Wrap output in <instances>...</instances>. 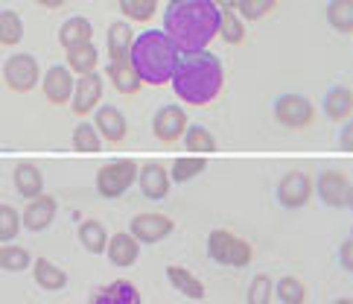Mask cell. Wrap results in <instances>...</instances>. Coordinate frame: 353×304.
<instances>
[{
	"label": "cell",
	"mask_w": 353,
	"mask_h": 304,
	"mask_svg": "<svg viewBox=\"0 0 353 304\" xmlns=\"http://www.w3.org/2000/svg\"><path fill=\"white\" fill-rule=\"evenodd\" d=\"M222 9L213 0H172L163 9V32L181 53L208 50L213 38H219Z\"/></svg>",
	"instance_id": "obj_1"
},
{
	"label": "cell",
	"mask_w": 353,
	"mask_h": 304,
	"mask_svg": "<svg viewBox=\"0 0 353 304\" xmlns=\"http://www.w3.org/2000/svg\"><path fill=\"white\" fill-rule=\"evenodd\" d=\"M172 94L179 103L193 108L213 106L225 91V65L213 50H199V53H181V61L172 76Z\"/></svg>",
	"instance_id": "obj_2"
},
{
	"label": "cell",
	"mask_w": 353,
	"mask_h": 304,
	"mask_svg": "<svg viewBox=\"0 0 353 304\" xmlns=\"http://www.w3.org/2000/svg\"><path fill=\"white\" fill-rule=\"evenodd\" d=\"M129 59H132L137 76L143 79V85L163 88L172 82L175 68H179V61H181V50L175 47V41L163 30L146 27L143 32L134 35Z\"/></svg>",
	"instance_id": "obj_3"
},
{
	"label": "cell",
	"mask_w": 353,
	"mask_h": 304,
	"mask_svg": "<svg viewBox=\"0 0 353 304\" xmlns=\"http://www.w3.org/2000/svg\"><path fill=\"white\" fill-rule=\"evenodd\" d=\"M208 258L219 266H231V269H245L254 258V246L248 240L236 237L228 228H213L208 234Z\"/></svg>",
	"instance_id": "obj_4"
},
{
	"label": "cell",
	"mask_w": 353,
	"mask_h": 304,
	"mask_svg": "<svg viewBox=\"0 0 353 304\" xmlns=\"http://www.w3.org/2000/svg\"><path fill=\"white\" fill-rule=\"evenodd\" d=\"M137 175H141V164L132 158H111L108 164L97 170V193L103 199H120L132 190V184H137Z\"/></svg>",
	"instance_id": "obj_5"
},
{
	"label": "cell",
	"mask_w": 353,
	"mask_h": 304,
	"mask_svg": "<svg viewBox=\"0 0 353 304\" xmlns=\"http://www.w3.org/2000/svg\"><path fill=\"white\" fill-rule=\"evenodd\" d=\"M44 79L41 73V65L39 59H35L32 53H12L6 56L3 61V82L9 91L15 94H30L32 88H39Z\"/></svg>",
	"instance_id": "obj_6"
},
{
	"label": "cell",
	"mask_w": 353,
	"mask_h": 304,
	"mask_svg": "<svg viewBox=\"0 0 353 304\" xmlns=\"http://www.w3.org/2000/svg\"><path fill=\"white\" fill-rule=\"evenodd\" d=\"M272 114H274L277 126L292 129V132L310 129V126L315 123V106H312V99H307L304 94H281L274 99Z\"/></svg>",
	"instance_id": "obj_7"
},
{
	"label": "cell",
	"mask_w": 353,
	"mask_h": 304,
	"mask_svg": "<svg viewBox=\"0 0 353 304\" xmlns=\"http://www.w3.org/2000/svg\"><path fill=\"white\" fill-rule=\"evenodd\" d=\"M187 129H190V117H187L184 106L179 103H170V106H161L152 117V135L155 141H161L163 146H172L184 141Z\"/></svg>",
	"instance_id": "obj_8"
},
{
	"label": "cell",
	"mask_w": 353,
	"mask_h": 304,
	"mask_svg": "<svg viewBox=\"0 0 353 304\" xmlns=\"http://www.w3.org/2000/svg\"><path fill=\"white\" fill-rule=\"evenodd\" d=\"M312 190H315V182L304 170H289L286 175H281V182H277L274 196H277V205L281 208L298 211L312 199Z\"/></svg>",
	"instance_id": "obj_9"
},
{
	"label": "cell",
	"mask_w": 353,
	"mask_h": 304,
	"mask_svg": "<svg viewBox=\"0 0 353 304\" xmlns=\"http://www.w3.org/2000/svg\"><path fill=\"white\" fill-rule=\"evenodd\" d=\"M103 94H105V79L103 73H85L77 76V91H73V103L70 111L79 120H88V114H94L103 106Z\"/></svg>",
	"instance_id": "obj_10"
},
{
	"label": "cell",
	"mask_w": 353,
	"mask_h": 304,
	"mask_svg": "<svg viewBox=\"0 0 353 304\" xmlns=\"http://www.w3.org/2000/svg\"><path fill=\"white\" fill-rule=\"evenodd\" d=\"M73 91H77V73L68 65H53L44 70L41 79V94L50 106H70Z\"/></svg>",
	"instance_id": "obj_11"
},
{
	"label": "cell",
	"mask_w": 353,
	"mask_h": 304,
	"mask_svg": "<svg viewBox=\"0 0 353 304\" xmlns=\"http://www.w3.org/2000/svg\"><path fill=\"white\" fill-rule=\"evenodd\" d=\"M129 231L141 240L143 246H155L161 240H167L175 231V222L167 217V213H155V211H143L132 217L129 222Z\"/></svg>",
	"instance_id": "obj_12"
},
{
	"label": "cell",
	"mask_w": 353,
	"mask_h": 304,
	"mask_svg": "<svg viewBox=\"0 0 353 304\" xmlns=\"http://www.w3.org/2000/svg\"><path fill=\"white\" fill-rule=\"evenodd\" d=\"M347 190H350V179L342 170L327 167L319 173L315 179V193H319L324 208H345L347 205Z\"/></svg>",
	"instance_id": "obj_13"
},
{
	"label": "cell",
	"mask_w": 353,
	"mask_h": 304,
	"mask_svg": "<svg viewBox=\"0 0 353 304\" xmlns=\"http://www.w3.org/2000/svg\"><path fill=\"white\" fill-rule=\"evenodd\" d=\"M137 187L141 193L152 202H161L170 196V187H172V175L170 170L163 167L161 161H143L141 164V175H137Z\"/></svg>",
	"instance_id": "obj_14"
},
{
	"label": "cell",
	"mask_w": 353,
	"mask_h": 304,
	"mask_svg": "<svg viewBox=\"0 0 353 304\" xmlns=\"http://www.w3.org/2000/svg\"><path fill=\"white\" fill-rule=\"evenodd\" d=\"M94 126L103 135V141L111 144V146H120L129 135V123H125V114L117 108V106H99L94 111Z\"/></svg>",
	"instance_id": "obj_15"
},
{
	"label": "cell",
	"mask_w": 353,
	"mask_h": 304,
	"mask_svg": "<svg viewBox=\"0 0 353 304\" xmlns=\"http://www.w3.org/2000/svg\"><path fill=\"white\" fill-rule=\"evenodd\" d=\"M56 211H59V202L56 196H50V193H41V196H35L27 202V208H23V228L32 234H39V231H47L50 225H53L56 220Z\"/></svg>",
	"instance_id": "obj_16"
},
{
	"label": "cell",
	"mask_w": 353,
	"mask_h": 304,
	"mask_svg": "<svg viewBox=\"0 0 353 304\" xmlns=\"http://www.w3.org/2000/svg\"><path fill=\"white\" fill-rule=\"evenodd\" d=\"M321 111H324V117L336 126L347 123L353 117V88H347V85L327 88V94L321 97Z\"/></svg>",
	"instance_id": "obj_17"
},
{
	"label": "cell",
	"mask_w": 353,
	"mask_h": 304,
	"mask_svg": "<svg viewBox=\"0 0 353 304\" xmlns=\"http://www.w3.org/2000/svg\"><path fill=\"white\" fill-rule=\"evenodd\" d=\"M141 246L143 243L132 231H117V234H111L105 255L117 269H129V266H134L137 258H141Z\"/></svg>",
	"instance_id": "obj_18"
},
{
	"label": "cell",
	"mask_w": 353,
	"mask_h": 304,
	"mask_svg": "<svg viewBox=\"0 0 353 304\" xmlns=\"http://www.w3.org/2000/svg\"><path fill=\"white\" fill-rule=\"evenodd\" d=\"M91 304H143V298H141V289L132 281L117 278V281H111L105 287H97L91 296Z\"/></svg>",
	"instance_id": "obj_19"
},
{
	"label": "cell",
	"mask_w": 353,
	"mask_h": 304,
	"mask_svg": "<svg viewBox=\"0 0 353 304\" xmlns=\"http://www.w3.org/2000/svg\"><path fill=\"white\" fill-rule=\"evenodd\" d=\"M134 35L132 32V23L129 21H114L108 23V32H105V47H108V61H125L132 56V44H134Z\"/></svg>",
	"instance_id": "obj_20"
},
{
	"label": "cell",
	"mask_w": 353,
	"mask_h": 304,
	"mask_svg": "<svg viewBox=\"0 0 353 304\" xmlns=\"http://www.w3.org/2000/svg\"><path fill=\"white\" fill-rule=\"evenodd\" d=\"M105 76H108V82L114 85V91L123 94V97H134L143 88V79L137 76L132 59H125V61H108Z\"/></svg>",
	"instance_id": "obj_21"
},
{
	"label": "cell",
	"mask_w": 353,
	"mask_h": 304,
	"mask_svg": "<svg viewBox=\"0 0 353 304\" xmlns=\"http://www.w3.org/2000/svg\"><path fill=\"white\" fill-rule=\"evenodd\" d=\"M12 182H15V190L27 202L44 193V175L39 170V164L32 161H18L15 170H12Z\"/></svg>",
	"instance_id": "obj_22"
},
{
	"label": "cell",
	"mask_w": 353,
	"mask_h": 304,
	"mask_svg": "<svg viewBox=\"0 0 353 304\" xmlns=\"http://www.w3.org/2000/svg\"><path fill=\"white\" fill-rule=\"evenodd\" d=\"M94 41V23L85 15H70L65 23L59 27V44L65 50H77Z\"/></svg>",
	"instance_id": "obj_23"
},
{
	"label": "cell",
	"mask_w": 353,
	"mask_h": 304,
	"mask_svg": "<svg viewBox=\"0 0 353 304\" xmlns=\"http://www.w3.org/2000/svg\"><path fill=\"white\" fill-rule=\"evenodd\" d=\"M167 281H170V287L175 289V293L187 296L190 301H205V296H208L201 278H196L190 269H184V266H175V263L167 266Z\"/></svg>",
	"instance_id": "obj_24"
},
{
	"label": "cell",
	"mask_w": 353,
	"mask_h": 304,
	"mask_svg": "<svg viewBox=\"0 0 353 304\" xmlns=\"http://www.w3.org/2000/svg\"><path fill=\"white\" fill-rule=\"evenodd\" d=\"M32 278H35V284H39L41 289H47V293H59V289H65L68 281H70L68 272L61 269V266H56L50 258H35Z\"/></svg>",
	"instance_id": "obj_25"
},
{
	"label": "cell",
	"mask_w": 353,
	"mask_h": 304,
	"mask_svg": "<svg viewBox=\"0 0 353 304\" xmlns=\"http://www.w3.org/2000/svg\"><path fill=\"white\" fill-rule=\"evenodd\" d=\"M77 237H79V243L82 249L88 251V255H105L108 251V231H105V225L99 222V220H82L79 228H77Z\"/></svg>",
	"instance_id": "obj_26"
},
{
	"label": "cell",
	"mask_w": 353,
	"mask_h": 304,
	"mask_svg": "<svg viewBox=\"0 0 353 304\" xmlns=\"http://www.w3.org/2000/svg\"><path fill=\"white\" fill-rule=\"evenodd\" d=\"M70 144H73V152H82V155H91V152H99L103 149V135L94 126V120H79L73 126V135H70Z\"/></svg>",
	"instance_id": "obj_27"
},
{
	"label": "cell",
	"mask_w": 353,
	"mask_h": 304,
	"mask_svg": "<svg viewBox=\"0 0 353 304\" xmlns=\"http://www.w3.org/2000/svg\"><path fill=\"white\" fill-rule=\"evenodd\" d=\"M324 18L330 23V30L353 35V0H327Z\"/></svg>",
	"instance_id": "obj_28"
},
{
	"label": "cell",
	"mask_w": 353,
	"mask_h": 304,
	"mask_svg": "<svg viewBox=\"0 0 353 304\" xmlns=\"http://www.w3.org/2000/svg\"><path fill=\"white\" fill-rule=\"evenodd\" d=\"M208 170V158L205 155H184V158H175L170 175H172V184H187L193 182L196 175H201Z\"/></svg>",
	"instance_id": "obj_29"
},
{
	"label": "cell",
	"mask_w": 353,
	"mask_h": 304,
	"mask_svg": "<svg viewBox=\"0 0 353 304\" xmlns=\"http://www.w3.org/2000/svg\"><path fill=\"white\" fill-rule=\"evenodd\" d=\"M65 65L77 73V76H85V73H97V65H99V50L97 44H85V47H77V50H68V61Z\"/></svg>",
	"instance_id": "obj_30"
},
{
	"label": "cell",
	"mask_w": 353,
	"mask_h": 304,
	"mask_svg": "<svg viewBox=\"0 0 353 304\" xmlns=\"http://www.w3.org/2000/svg\"><path fill=\"white\" fill-rule=\"evenodd\" d=\"M117 6H120L125 21H132V23H149V21L158 15L161 0H117Z\"/></svg>",
	"instance_id": "obj_31"
},
{
	"label": "cell",
	"mask_w": 353,
	"mask_h": 304,
	"mask_svg": "<svg viewBox=\"0 0 353 304\" xmlns=\"http://www.w3.org/2000/svg\"><path fill=\"white\" fill-rule=\"evenodd\" d=\"M274 296L281 304H307V284L295 275H283L274 281Z\"/></svg>",
	"instance_id": "obj_32"
},
{
	"label": "cell",
	"mask_w": 353,
	"mask_h": 304,
	"mask_svg": "<svg viewBox=\"0 0 353 304\" xmlns=\"http://www.w3.org/2000/svg\"><path fill=\"white\" fill-rule=\"evenodd\" d=\"M184 149L196 152V155H208V152H216V137H213V132L208 126L190 123V129L184 135Z\"/></svg>",
	"instance_id": "obj_33"
},
{
	"label": "cell",
	"mask_w": 353,
	"mask_h": 304,
	"mask_svg": "<svg viewBox=\"0 0 353 304\" xmlns=\"http://www.w3.org/2000/svg\"><path fill=\"white\" fill-rule=\"evenodd\" d=\"M23 41V21L15 9H0V44L15 47Z\"/></svg>",
	"instance_id": "obj_34"
},
{
	"label": "cell",
	"mask_w": 353,
	"mask_h": 304,
	"mask_svg": "<svg viewBox=\"0 0 353 304\" xmlns=\"http://www.w3.org/2000/svg\"><path fill=\"white\" fill-rule=\"evenodd\" d=\"M219 38L225 44L231 47H239L245 41V21L239 18V12L231 9V12H222V27H219Z\"/></svg>",
	"instance_id": "obj_35"
},
{
	"label": "cell",
	"mask_w": 353,
	"mask_h": 304,
	"mask_svg": "<svg viewBox=\"0 0 353 304\" xmlns=\"http://www.w3.org/2000/svg\"><path fill=\"white\" fill-rule=\"evenodd\" d=\"M35 260L32 255L23 246H9L3 243V249H0V266H3V272H23V269H30Z\"/></svg>",
	"instance_id": "obj_36"
},
{
	"label": "cell",
	"mask_w": 353,
	"mask_h": 304,
	"mask_svg": "<svg viewBox=\"0 0 353 304\" xmlns=\"http://www.w3.org/2000/svg\"><path fill=\"white\" fill-rule=\"evenodd\" d=\"M272 293H274V281L266 272H257L248 284L245 304H272Z\"/></svg>",
	"instance_id": "obj_37"
},
{
	"label": "cell",
	"mask_w": 353,
	"mask_h": 304,
	"mask_svg": "<svg viewBox=\"0 0 353 304\" xmlns=\"http://www.w3.org/2000/svg\"><path fill=\"white\" fill-rule=\"evenodd\" d=\"M21 228H23V213L12 205H0V240L12 243L21 234Z\"/></svg>",
	"instance_id": "obj_38"
},
{
	"label": "cell",
	"mask_w": 353,
	"mask_h": 304,
	"mask_svg": "<svg viewBox=\"0 0 353 304\" xmlns=\"http://www.w3.org/2000/svg\"><path fill=\"white\" fill-rule=\"evenodd\" d=\"M274 9H277V0H239V3H236L239 18L248 21V23L263 21L266 15H272Z\"/></svg>",
	"instance_id": "obj_39"
},
{
	"label": "cell",
	"mask_w": 353,
	"mask_h": 304,
	"mask_svg": "<svg viewBox=\"0 0 353 304\" xmlns=\"http://www.w3.org/2000/svg\"><path fill=\"white\" fill-rule=\"evenodd\" d=\"M339 263H342V269L353 272V237L342 240V246H339Z\"/></svg>",
	"instance_id": "obj_40"
},
{
	"label": "cell",
	"mask_w": 353,
	"mask_h": 304,
	"mask_svg": "<svg viewBox=\"0 0 353 304\" xmlns=\"http://www.w3.org/2000/svg\"><path fill=\"white\" fill-rule=\"evenodd\" d=\"M339 146L345 152H353V117L347 123H342V129H339Z\"/></svg>",
	"instance_id": "obj_41"
},
{
	"label": "cell",
	"mask_w": 353,
	"mask_h": 304,
	"mask_svg": "<svg viewBox=\"0 0 353 304\" xmlns=\"http://www.w3.org/2000/svg\"><path fill=\"white\" fill-rule=\"evenodd\" d=\"M35 3H39L41 9H61L68 0H35Z\"/></svg>",
	"instance_id": "obj_42"
},
{
	"label": "cell",
	"mask_w": 353,
	"mask_h": 304,
	"mask_svg": "<svg viewBox=\"0 0 353 304\" xmlns=\"http://www.w3.org/2000/svg\"><path fill=\"white\" fill-rule=\"evenodd\" d=\"M213 3H216L222 12H231V9H236V3H239V0H213Z\"/></svg>",
	"instance_id": "obj_43"
},
{
	"label": "cell",
	"mask_w": 353,
	"mask_h": 304,
	"mask_svg": "<svg viewBox=\"0 0 353 304\" xmlns=\"http://www.w3.org/2000/svg\"><path fill=\"white\" fill-rule=\"evenodd\" d=\"M345 208L353 211V182H350V190H347V205H345Z\"/></svg>",
	"instance_id": "obj_44"
},
{
	"label": "cell",
	"mask_w": 353,
	"mask_h": 304,
	"mask_svg": "<svg viewBox=\"0 0 353 304\" xmlns=\"http://www.w3.org/2000/svg\"><path fill=\"white\" fill-rule=\"evenodd\" d=\"M333 304H353V298H333Z\"/></svg>",
	"instance_id": "obj_45"
},
{
	"label": "cell",
	"mask_w": 353,
	"mask_h": 304,
	"mask_svg": "<svg viewBox=\"0 0 353 304\" xmlns=\"http://www.w3.org/2000/svg\"><path fill=\"white\" fill-rule=\"evenodd\" d=\"M350 237H353V228H350Z\"/></svg>",
	"instance_id": "obj_46"
},
{
	"label": "cell",
	"mask_w": 353,
	"mask_h": 304,
	"mask_svg": "<svg viewBox=\"0 0 353 304\" xmlns=\"http://www.w3.org/2000/svg\"><path fill=\"white\" fill-rule=\"evenodd\" d=\"M167 3H172V0H167Z\"/></svg>",
	"instance_id": "obj_47"
}]
</instances>
